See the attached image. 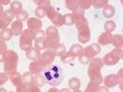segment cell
Wrapping results in <instances>:
<instances>
[{"label":"cell","instance_id":"obj_42","mask_svg":"<svg viewBox=\"0 0 123 92\" xmlns=\"http://www.w3.org/2000/svg\"><path fill=\"white\" fill-rule=\"evenodd\" d=\"M38 7H42V8H49L50 7V1H45V0H41V1H34Z\"/></svg>","mask_w":123,"mask_h":92},{"label":"cell","instance_id":"obj_20","mask_svg":"<svg viewBox=\"0 0 123 92\" xmlns=\"http://www.w3.org/2000/svg\"><path fill=\"white\" fill-rule=\"evenodd\" d=\"M104 65L103 61L101 58H93L90 61V67H93V68H98V69H101L102 66Z\"/></svg>","mask_w":123,"mask_h":92},{"label":"cell","instance_id":"obj_34","mask_svg":"<svg viewBox=\"0 0 123 92\" xmlns=\"http://www.w3.org/2000/svg\"><path fill=\"white\" fill-rule=\"evenodd\" d=\"M98 87H99V86H98L97 84H95V83H93V82L91 81V82L88 84V87H87L85 92H96Z\"/></svg>","mask_w":123,"mask_h":92},{"label":"cell","instance_id":"obj_26","mask_svg":"<svg viewBox=\"0 0 123 92\" xmlns=\"http://www.w3.org/2000/svg\"><path fill=\"white\" fill-rule=\"evenodd\" d=\"M61 57V61L63 62V63H65V64H68V63H71V62H73L74 60V56L69 51V52H65L62 56H60Z\"/></svg>","mask_w":123,"mask_h":92},{"label":"cell","instance_id":"obj_35","mask_svg":"<svg viewBox=\"0 0 123 92\" xmlns=\"http://www.w3.org/2000/svg\"><path fill=\"white\" fill-rule=\"evenodd\" d=\"M117 81H118V85H119L120 90L123 91V68L119 69L118 73L117 74Z\"/></svg>","mask_w":123,"mask_h":92},{"label":"cell","instance_id":"obj_51","mask_svg":"<svg viewBox=\"0 0 123 92\" xmlns=\"http://www.w3.org/2000/svg\"><path fill=\"white\" fill-rule=\"evenodd\" d=\"M59 92H71V90H70L69 88H63V89H61Z\"/></svg>","mask_w":123,"mask_h":92},{"label":"cell","instance_id":"obj_37","mask_svg":"<svg viewBox=\"0 0 123 92\" xmlns=\"http://www.w3.org/2000/svg\"><path fill=\"white\" fill-rule=\"evenodd\" d=\"M92 6V1H79L78 2V7L81 8L82 10H85V9H88Z\"/></svg>","mask_w":123,"mask_h":92},{"label":"cell","instance_id":"obj_47","mask_svg":"<svg viewBox=\"0 0 123 92\" xmlns=\"http://www.w3.org/2000/svg\"><path fill=\"white\" fill-rule=\"evenodd\" d=\"M6 49H7L6 44L0 39V51H6Z\"/></svg>","mask_w":123,"mask_h":92},{"label":"cell","instance_id":"obj_5","mask_svg":"<svg viewBox=\"0 0 123 92\" xmlns=\"http://www.w3.org/2000/svg\"><path fill=\"white\" fill-rule=\"evenodd\" d=\"M35 31L31 30L23 31L21 37H20V49L23 50H28L31 48L32 39H34Z\"/></svg>","mask_w":123,"mask_h":92},{"label":"cell","instance_id":"obj_39","mask_svg":"<svg viewBox=\"0 0 123 92\" xmlns=\"http://www.w3.org/2000/svg\"><path fill=\"white\" fill-rule=\"evenodd\" d=\"M45 31L42 30H38L35 31V35H34V39L35 40H43L45 39Z\"/></svg>","mask_w":123,"mask_h":92},{"label":"cell","instance_id":"obj_28","mask_svg":"<svg viewBox=\"0 0 123 92\" xmlns=\"http://www.w3.org/2000/svg\"><path fill=\"white\" fill-rule=\"evenodd\" d=\"M34 80V83L35 85L38 87H42L44 85H45V79H44V76H42L41 74H36V76L33 78Z\"/></svg>","mask_w":123,"mask_h":92},{"label":"cell","instance_id":"obj_48","mask_svg":"<svg viewBox=\"0 0 123 92\" xmlns=\"http://www.w3.org/2000/svg\"><path fill=\"white\" fill-rule=\"evenodd\" d=\"M6 58V51H0V62H4Z\"/></svg>","mask_w":123,"mask_h":92},{"label":"cell","instance_id":"obj_8","mask_svg":"<svg viewBox=\"0 0 123 92\" xmlns=\"http://www.w3.org/2000/svg\"><path fill=\"white\" fill-rule=\"evenodd\" d=\"M100 50H101L100 46H99L98 44L94 43V44H92L91 46L87 47L85 49H83V52H84L90 59H92V57H94L95 55H97V54L100 52Z\"/></svg>","mask_w":123,"mask_h":92},{"label":"cell","instance_id":"obj_29","mask_svg":"<svg viewBox=\"0 0 123 92\" xmlns=\"http://www.w3.org/2000/svg\"><path fill=\"white\" fill-rule=\"evenodd\" d=\"M116 28H117V25H116V23L114 21H107L104 24V30L107 32L111 33L112 31H114L116 30Z\"/></svg>","mask_w":123,"mask_h":92},{"label":"cell","instance_id":"obj_14","mask_svg":"<svg viewBox=\"0 0 123 92\" xmlns=\"http://www.w3.org/2000/svg\"><path fill=\"white\" fill-rule=\"evenodd\" d=\"M26 56L30 60H39L40 56H41V53H40V50L37 49L36 48H31L30 49L27 50Z\"/></svg>","mask_w":123,"mask_h":92},{"label":"cell","instance_id":"obj_45","mask_svg":"<svg viewBox=\"0 0 123 92\" xmlns=\"http://www.w3.org/2000/svg\"><path fill=\"white\" fill-rule=\"evenodd\" d=\"M28 92H40V89L35 84H31L28 87Z\"/></svg>","mask_w":123,"mask_h":92},{"label":"cell","instance_id":"obj_38","mask_svg":"<svg viewBox=\"0 0 123 92\" xmlns=\"http://www.w3.org/2000/svg\"><path fill=\"white\" fill-rule=\"evenodd\" d=\"M78 59H79V62L81 63V64H88V63H90V61H91V59L84 53V52H82L79 56H78Z\"/></svg>","mask_w":123,"mask_h":92},{"label":"cell","instance_id":"obj_33","mask_svg":"<svg viewBox=\"0 0 123 92\" xmlns=\"http://www.w3.org/2000/svg\"><path fill=\"white\" fill-rule=\"evenodd\" d=\"M29 14L26 11H21L19 13L16 14V18H17V21L19 22H22V21H25L27 18H28Z\"/></svg>","mask_w":123,"mask_h":92},{"label":"cell","instance_id":"obj_43","mask_svg":"<svg viewBox=\"0 0 123 92\" xmlns=\"http://www.w3.org/2000/svg\"><path fill=\"white\" fill-rule=\"evenodd\" d=\"M16 92H28V86H26L23 83L20 84L16 87Z\"/></svg>","mask_w":123,"mask_h":92},{"label":"cell","instance_id":"obj_52","mask_svg":"<svg viewBox=\"0 0 123 92\" xmlns=\"http://www.w3.org/2000/svg\"><path fill=\"white\" fill-rule=\"evenodd\" d=\"M3 12H4V11H3V7H2V5L0 4V16L3 14Z\"/></svg>","mask_w":123,"mask_h":92},{"label":"cell","instance_id":"obj_16","mask_svg":"<svg viewBox=\"0 0 123 92\" xmlns=\"http://www.w3.org/2000/svg\"><path fill=\"white\" fill-rule=\"evenodd\" d=\"M114 47H116V49H120L123 46V38L120 34H117V35H113L112 38V42Z\"/></svg>","mask_w":123,"mask_h":92},{"label":"cell","instance_id":"obj_36","mask_svg":"<svg viewBox=\"0 0 123 92\" xmlns=\"http://www.w3.org/2000/svg\"><path fill=\"white\" fill-rule=\"evenodd\" d=\"M66 6H67L68 9L74 11L78 7V2L77 1H74V0H72V1H69L68 0V1H66Z\"/></svg>","mask_w":123,"mask_h":92},{"label":"cell","instance_id":"obj_2","mask_svg":"<svg viewBox=\"0 0 123 92\" xmlns=\"http://www.w3.org/2000/svg\"><path fill=\"white\" fill-rule=\"evenodd\" d=\"M17 60H18V55L16 52L12 50H8L6 51V58H5V65H4V69L5 73L7 75H12L17 66Z\"/></svg>","mask_w":123,"mask_h":92},{"label":"cell","instance_id":"obj_31","mask_svg":"<svg viewBox=\"0 0 123 92\" xmlns=\"http://www.w3.org/2000/svg\"><path fill=\"white\" fill-rule=\"evenodd\" d=\"M47 9L48 8H42V7H37L35 10V15L37 16V18H42L46 15L47 13Z\"/></svg>","mask_w":123,"mask_h":92},{"label":"cell","instance_id":"obj_19","mask_svg":"<svg viewBox=\"0 0 123 92\" xmlns=\"http://www.w3.org/2000/svg\"><path fill=\"white\" fill-rule=\"evenodd\" d=\"M13 33L12 31L9 29H6V30H3V31L0 32V39L4 42V41H9L12 39Z\"/></svg>","mask_w":123,"mask_h":92},{"label":"cell","instance_id":"obj_22","mask_svg":"<svg viewBox=\"0 0 123 92\" xmlns=\"http://www.w3.org/2000/svg\"><path fill=\"white\" fill-rule=\"evenodd\" d=\"M11 81L13 84V86L17 87L20 84H22V76L18 72H14L12 75H11Z\"/></svg>","mask_w":123,"mask_h":92},{"label":"cell","instance_id":"obj_27","mask_svg":"<svg viewBox=\"0 0 123 92\" xmlns=\"http://www.w3.org/2000/svg\"><path fill=\"white\" fill-rule=\"evenodd\" d=\"M64 24L67 26H72L74 24V16L72 13H67L64 15Z\"/></svg>","mask_w":123,"mask_h":92},{"label":"cell","instance_id":"obj_53","mask_svg":"<svg viewBox=\"0 0 123 92\" xmlns=\"http://www.w3.org/2000/svg\"><path fill=\"white\" fill-rule=\"evenodd\" d=\"M0 92H7V91H6V89H5V88L0 87Z\"/></svg>","mask_w":123,"mask_h":92},{"label":"cell","instance_id":"obj_6","mask_svg":"<svg viewBox=\"0 0 123 92\" xmlns=\"http://www.w3.org/2000/svg\"><path fill=\"white\" fill-rule=\"evenodd\" d=\"M88 75H89V78L90 80L97 84V85H100L103 81L102 79V75H101V72H100V69L98 68H93V67H89L88 69Z\"/></svg>","mask_w":123,"mask_h":92},{"label":"cell","instance_id":"obj_9","mask_svg":"<svg viewBox=\"0 0 123 92\" xmlns=\"http://www.w3.org/2000/svg\"><path fill=\"white\" fill-rule=\"evenodd\" d=\"M104 85L106 87L108 88H112V87H115L116 86L118 85V81H117V74H109L105 77L104 79Z\"/></svg>","mask_w":123,"mask_h":92},{"label":"cell","instance_id":"obj_30","mask_svg":"<svg viewBox=\"0 0 123 92\" xmlns=\"http://www.w3.org/2000/svg\"><path fill=\"white\" fill-rule=\"evenodd\" d=\"M92 5L95 9H101L108 5V0H94L92 1Z\"/></svg>","mask_w":123,"mask_h":92},{"label":"cell","instance_id":"obj_24","mask_svg":"<svg viewBox=\"0 0 123 92\" xmlns=\"http://www.w3.org/2000/svg\"><path fill=\"white\" fill-rule=\"evenodd\" d=\"M33 82V77L31 72H26L24 73V75L22 76V83L25 84L26 86H30Z\"/></svg>","mask_w":123,"mask_h":92},{"label":"cell","instance_id":"obj_25","mask_svg":"<svg viewBox=\"0 0 123 92\" xmlns=\"http://www.w3.org/2000/svg\"><path fill=\"white\" fill-rule=\"evenodd\" d=\"M53 51L55 52V55H58V56H62L65 52H66V48H65V46L63 45V44H58L54 49H53Z\"/></svg>","mask_w":123,"mask_h":92},{"label":"cell","instance_id":"obj_15","mask_svg":"<svg viewBox=\"0 0 123 92\" xmlns=\"http://www.w3.org/2000/svg\"><path fill=\"white\" fill-rule=\"evenodd\" d=\"M12 31L13 35H19L23 31V24H22V22H19V21L12 22Z\"/></svg>","mask_w":123,"mask_h":92},{"label":"cell","instance_id":"obj_32","mask_svg":"<svg viewBox=\"0 0 123 92\" xmlns=\"http://www.w3.org/2000/svg\"><path fill=\"white\" fill-rule=\"evenodd\" d=\"M9 24H10L9 20L4 16V14H2L0 16V29L1 30H6Z\"/></svg>","mask_w":123,"mask_h":92},{"label":"cell","instance_id":"obj_54","mask_svg":"<svg viewBox=\"0 0 123 92\" xmlns=\"http://www.w3.org/2000/svg\"><path fill=\"white\" fill-rule=\"evenodd\" d=\"M74 92H82V91H80L79 89H77V90H74Z\"/></svg>","mask_w":123,"mask_h":92},{"label":"cell","instance_id":"obj_41","mask_svg":"<svg viewBox=\"0 0 123 92\" xmlns=\"http://www.w3.org/2000/svg\"><path fill=\"white\" fill-rule=\"evenodd\" d=\"M35 48L37 49H45V42L43 40H35Z\"/></svg>","mask_w":123,"mask_h":92},{"label":"cell","instance_id":"obj_55","mask_svg":"<svg viewBox=\"0 0 123 92\" xmlns=\"http://www.w3.org/2000/svg\"><path fill=\"white\" fill-rule=\"evenodd\" d=\"M10 92H12V91H10Z\"/></svg>","mask_w":123,"mask_h":92},{"label":"cell","instance_id":"obj_4","mask_svg":"<svg viewBox=\"0 0 123 92\" xmlns=\"http://www.w3.org/2000/svg\"><path fill=\"white\" fill-rule=\"evenodd\" d=\"M123 58V50L122 48L120 49H115L111 52L107 53L103 58V64L107 65H113L117 64L120 59Z\"/></svg>","mask_w":123,"mask_h":92},{"label":"cell","instance_id":"obj_18","mask_svg":"<svg viewBox=\"0 0 123 92\" xmlns=\"http://www.w3.org/2000/svg\"><path fill=\"white\" fill-rule=\"evenodd\" d=\"M11 11H12L13 14H17L19 13L22 10V4L20 1H13L12 4H11Z\"/></svg>","mask_w":123,"mask_h":92},{"label":"cell","instance_id":"obj_7","mask_svg":"<svg viewBox=\"0 0 123 92\" xmlns=\"http://www.w3.org/2000/svg\"><path fill=\"white\" fill-rule=\"evenodd\" d=\"M46 64L42 60H35L34 62H31L29 68H30V72L31 74H39L42 70L45 69L46 67Z\"/></svg>","mask_w":123,"mask_h":92},{"label":"cell","instance_id":"obj_40","mask_svg":"<svg viewBox=\"0 0 123 92\" xmlns=\"http://www.w3.org/2000/svg\"><path fill=\"white\" fill-rule=\"evenodd\" d=\"M3 14H4V16L9 20V22H10V23L12 22V19H13V17H14V14L12 13V11L11 10L5 11L3 12Z\"/></svg>","mask_w":123,"mask_h":92},{"label":"cell","instance_id":"obj_1","mask_svg":"<svg viewBox=\"0 0 123 92\" xmlns=\"http://www.w3.org/2000/svg\"><path fill=\"white\" fill-rule=\"evenodd\" d=\"M44 79H45V82L48 83L50 86L56 87L60 85L63 81L61 66L56 64L50 65L44 72Z\"/></svg>","mask_w":123,"mask_h":92},{"label":"cell","instance_id":"obj_23","mask_svg":"<svg viewBox=\"0 0 123 92\" xmlns=\"http://www.w3.org/2000/svg\"><path fill=\"white\" fill-rule=\"evenodd\" d=\"M69 87H70V88L73 89V90H77V89H79V87H80V81H79V79H77V78H75V77L70 79V80H69Z\"/></svg>","mask_w":123,"mask_h":92},{"label":"cell","instance_id":"obj_21","mask_svg":"<svg viewBox=\"0 0 123 92\" xmlns=\"http://www.w3.org/2000/svg\"><path fill=\"white\" fill-rule=\"evenodd\" d=\"M83 48L80 46V45H73L72 46V48H71V49H70V52L74 56V57H76V56H79L82 52H83Z\"/></svg>","mask_w":123,"mask_h":92},{"label":"cell","instance_id":"obj_13","mask_svg":"<svg viewBox=\"0 0 123 92\" xmlns=\"http://www.w3.org/2000/svg\"><path fill=\"white\" fill-rule=\"evenodd\" d=\"M90 37H91V32L89 28L87 29H83V30H80L79 33H78V40L80 43H87L89 40H90Z\"/></svg>","mask_w":123,"mask_h":92},{"label":"cell","instance_id":"obj_3","mask_svg":"<svg viewBox=\"0 0 123 92\" xmlns=\"http://www.w3.org/2000/svg\"><path fill=\"white\" fill-rule=\"evenodd\" d=\"M47 38L44 39L45 49H55L59 44V36L57 30L55 27H49L46 31Z\"/></svg>","mask_w":123,"mask_h":92},{"label":"cell","instance_id":"obj_17","mask_svg":"<svg viewBox=\"0 0 123 92\" xmlns=\"http://www.w3.org/2000/svg\"><path fill=\"white\" fill-rule=\"evenodd\" d=\"M116 13V10L113 6L111 5H107L103 8V15L106 17V18H111L115 15Z\"/></svg>","mask_w":123,"mask_h":92},{"label":"cell","instance_id":"obj_49","mask_svg":"<svg viewBox=\"0 0 123 92\" xmlns=\"http://www.w3.org/2000/svg\"><path fill=\"white\" fill-rule=\"evenodd\" d=\"M10 3V0H0V4L3 6V5H8Z\"/></svg>","mask_w":123,"mask_h":92},{"label":"cell","instance_id":"obj_46","mask_svg":"<svg viewBox=\"0 0 123 92\" xmlns=\"http://www.w3.org/2000/svg\"><path fill=\"white\" fill-rule=\"evenodd\" d=\"M96 92H110V90H109V88L106 87H98Z\"/></svg>","mask_w":123,"mask_h":92},{"label":"cell","instance_id":"obj_11","mask_svg":"<svg viewBox=\"0 0 123 92\" xmlns=\"http://www.w3.org/2000/svg\"><path fill=\"white\" fill-rule=\"evenodd\" d=\"M55 56L56 55L55 54V52L53 50H47V51H45L41 54L40 60H42L46 65H48V64H51L52 62H54Z\"/></svg>","mask_w":123,"mask_h":92},{"label":"cell","instance_id":"obj_10","mask_svg":"<svg viewBox=\"0 0 123 92\" xmlns=\"http://www.w3.org/2000/svg\"><path fill=\"white\" fill-rule=\"evenodd\" d=\"M112 38H113L112 33L105 31V32H103L102 34H100V36L98 37V43H99V45H101V46H107V45L111 44Z\"/></svg>","mask_w":123,"mask_h":92},{"label":"cell","instance_id":"obj_50","mask_svg":"<svg viewBox=\"0 0 123 92\" xmlns=\"http://www.w3.org/2000/svg\"><path fill=\"white\" fill-rule=\"evenodd\" d=\"M47 92H59V90L57 88H51V89H49Z\"/></svg>","mask_w":123,"mask_h":92},{"label":"cell","instance_id":"obj_12","mask_svg":"<svg viewBox=\"0 0 123 92\" xmlns=\"http://www.w3.org/2000/svg\"><path fill=\"white\" fill-rule=\"evenodd\" d=\"M29 30L31 29V31H38L40 30V28L42 27V22L38 19V18H30L27 22Z\"/></svg>","mask_w":123,"mask_h":92},{"label":"cell","instance_id":"obj_44","mask_svg":"<svg viewBox=\"0 0 123 92\" xmlns=\"http://www.w3.org/2000/svg\"><path fill=\"white\" fill-rule=\"evenodd\" d=\"M9 79V75H7L6 73H0V86L4 85Z\"/></svg>","mask_w":123,"mask_h":92}]
</instances>
